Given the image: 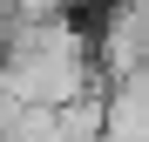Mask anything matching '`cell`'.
Wrapping results in <instances>:
<instances>
[{"instance_id":"6da1fadb","label":"cell","mask_w":149,"mask_h":142,"mask_svg":"<svg viewBox=\"0 0 149 142\" xmlns=\"http://www.w3.org/2000/svg\"><path fill=\"white\" fill-rule=\"evenodd\" d=\"M95 68H102V81L149 68V0H115L109 7V20L95 27Z\"/></svg>"},{"instance_id":"7a4b0ae2","label":"cell","mask_w":149,"mask_h":142,"mask_svg":"<svg viewBox=\"0 0 149 142\" xmlns=\"http://www.w3.org/2000/svg\"><path fill=\"white\" fill-rule=\"evenodd\" d=\"M0 34H7V7H0Z\"/></svg>"},{"instance_id":"3957f363","label":"cell","mask_w":149,"mask_h":142,"mask_svg":"<svg viewBox=\"0 0 149 142\" xmlns=\"http://www.w3.org/2000/svg\"><path fill=\"white\" fill-rule=\"evenodd\" d=\"M0 7H14V0H0Z\"/></svg>"}]
</instances>
